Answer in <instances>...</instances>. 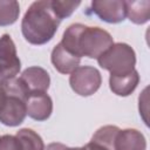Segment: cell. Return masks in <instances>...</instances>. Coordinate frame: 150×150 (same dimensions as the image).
<instances>
[{"label":"cell","mask_w":150,"mask_h":150,"mask_svg":"<svg viewBox=\"0 0 150 150\" xmlns=\"http://www.w3.org/2000/svg\"><path fill=\"white\" fill-rule=\"evenodd\" d=\"M60 43L80 59L82 56L97 59L114 43V40L103 28L73 23L64 30Z\"/></svg>","instance_id":"1"},{"label":"cell","mask_w":150,"mask_h":150,"mask_svg":"<svg viewBox=\"0 0 150 150\" xmlns=\"http://www.w3.org/2000/svg\"><path fill=\"white\" fill-rule=\"evenodd\" d=\"M61 20L52 8L50 0L34 1L26 11L21 21V32L32 45H45L50 41Z\"/></svg>","instance_id":"2"},{"label":"cell","mask_w":150,"mask_h":150,"mask_svg":"<svg viewBox=\"0 0 150 150\" xmlns=\"http://www.w3.org/2000/svg\"><path fill=\"white\" fill-rule=\"evenodd\" d=\"M101 68L108 70L110 75H127L135 70V50L124 42L112 43L102 55L97 57Z\"/></svg>","instance_id":"3"},{"label":"cell","mask_w":150,"mask_h":150,"mask_svg":"<svg viewBox=\"0 0 150 150\" xmlns=\"http://www.w3.org/2000/svg\"><path fill=\"white\" fill-rule=\"evenodd\" d=\"M102 83L101 73L91 66H79L69 77V84L75 94L90 96L95 94Z\"/></svg>","instance_id":"4"},{"label":"cell","mask_w":150,"mask_h":150,"mask_svg":"<svg viewBox=\"0 0 150 150\" xmlns=\"http://www.w3.org/2000/svg\"><path fill=\"white\" fill-rule=\"evenodd\" d=\"M21 68L20 59L16 54L14 41L9 34L0 36V77L14 79Z\"/></svg>","instance_id":"5"},{"label":"cell","mask_w":150,"mask_h":150,"mask_svg":"<svg viewBox=\"0 0 150 150\" xmlns=\"http://www.w3.org/2000/svg\"><path fill=\"white\" fill-rule=\"evenodd\" d=\"M26 96L20 93H12L0 109V122L7 127H16L21 124L27 116Z\"/></svg>","instance_id":"6"},{"label":"cell","mask_w":150,"mask_h":150,"mask_svg":"<svg viewBox=\"0 0 150 150\" xmlns=\"http://www.w3.org/2000/svg\"><path fill=\"white\" fill-rule=\"evenodd\" d=\"M91 11L108 23H118L125 19V6L122 0L91 1Z\"/></svg>","instance_id":"7"},{"label":"cell","mask_w":150,"mask_h":150,"mask_svg":"<svg viewBox=\"0 0 150 150\" xmlns=\"http://www.w3.org/2000/svg\"><path fill=\"white\" fill-rule=\"evenodd\" d=\"M27 95L30 93H46L50 84V77L46 69L34 66L26 68L19 77Z\"/></svg>","instance_id":"8"},{"label":"cell","mask_w":150,"mask_h":150,"mask_svg":"<svg viewBox=\"0 0 150 150\" xmlns=\"http://www.w3.org/2000/svg\"><path fill=\"white\" fill-rule=\"evenodd\" d=\"M27 115L35 121H46L53 111V101L47 93H30L25 98Z\"/></svg>","instance_id":"9"},{"label":"cell","mask_w":150,"mask_h":150,"mask_svg":"<svg viewBox=\"0 0 150 150\" xmlns=\"http://www.w3.org/2000/svg\"><path fill=\"white\" fill-rule=\"evenodd\" d=\"M50 60L54 68L61 74H71L81 62L80 57L68 52L61 43H57L53 48Z\"/></svg>","instance_id":"10"},{"label":"cell","mask_w":150,"mask_h":150,"mask_svg":"<svg viewBox=\"0 0 150 150\" xmlns=\"http://www.w3.org/2000/svg\"><path fill=\"white\" fill-rule=\"evenodd\" d=\"M146 141L144 135L137 129L118 130L115 138V150H145Z\"/></svg>","instance_id":"11"},{"label":"cell","mask_w":150,"mask_h":150,"mask_svg":"<svg viewBox=\"0 0 150 150\" xmlns=\"http://www.w3.org/2000/svg\"><path fill=\"white\" fill-rule=\"evenodd\" d=\"M139 82L138 71L135 69L127 75H110L109 87L110 90L117 96H128L137 87Z\"/></svg>","instance_id":"12"},{"label":"cell","mask_w":150,"mask_h":150,"mask_svg":"<svg viewBox=\"0 0 150 150\" xmlns=\"http://www.w3.org/2000/svg\"><path fill=\"white\" fill-rule=\"evenodd\" d=\"M125 6V16L136 23L143 25L150 19V1L149 0H135V1H124Z\"/></svg>","instance_id":"13"},{"label":"cell","mask_w":150,"mask_h":150,"mask_svg":"<svg viewBox=\"0 0 150 150\" xmlns=\"http://www.w3.org/2000/svg\"><path fill=\"white\" fill-rule=\"evenodd\" d=\"M15 136L19 139L22 150H45V144L41 136L32 129H20L16 131Z\"/></svg>","instance_id":"14"},{"label":"cell","mask_w":150,"mask_h":150,"mask_svg":"<svg viewBox=\"0 0 150 150\" xmlns=\"http://www.w3.org/2000/svg\"><path fill=\"white\" fill-rule=\"evenodd\" d=\"M120 128L116 125H104L95 131L91 139L95 143L104 146L108 150H115V138Z\"/></svg>","instance_id":"15"},{"label":"cell","mask_w":150,"mask_h":150,"mask_svg":"<svg viewBox=\"0 0 150 150\" xmlns=\"http://www.w3.org/2000/svg\"><path fill=\"white\" fill-rule=\"evenodd\" d=\"M20 14V5L18 1L0 0V26L13 25Z\"/></svg>","instance_id":"16"},{"label":"cell","mask_w":150,"mask_h":150,"mask_svg":"<svg viewBox=\"0 0 150 150\" xmlns=\"http://www.w3.org/2000/svg\"><path fill=\"white\" fill-rule=\"evenodd\" d=\"M12 93H20L23 96H27V93L18 77H14V79L0 77V109L2 108L6 100Z\"/></svg>","instance_id":"17"},{"label":"cell","mask_w":150,"mask_h":150,"mask_svg":"<svg viewBox=\"0 0 150 150\" xmlns=\"http://www.w3.org/2000/svg\"><path fill=\"white\" fill-rule=\"evenodd\" d=\"M52 8L56 16L62 20L73 14V12L81 5L80 1H60V0H50Z\"/></svg>","instance_id":"18"},{"label":"cell","mask_w":150,"mask_h":150,"mask_svg":"<svg viewBox=\"0 0 150 150\" xmlns=\"http://www.w3.org/2000/svg\"><path fill=\"white\" fill-rule=\"evenodd\" d=\"M0 150H22L16 136L4 135L0 137Z\"/></svg>","instance_id":"19"},{"label":"cell","mask_w":150,"mask_h":150,"mask_svg":"<svg viewBox=\"0 0 150 150\" xmlns=\"http://www.w3.org/2000/svg\"><path fill=\"white\" fill-rule=\"evenodd\" d=\"M64 150H108V149H105L104 146L100 145L98 143H95V142L90 141V142L87 143L86 145H83V146H79V148H69V146L66 145Z\"/></svg>","instance_id":"20"},{"label":"cell","mask_w":150,"mask_h":150,"mask_svg":"<svg viewBox=\"0 0 150 150\" xmlns=\"http://www.w3.org/2000/svg\"><path fill=\"white\" fill-rule=\"evenodd\" d=\"M66 145L62 143H50L47 145L46 150H64Z\"/></svg>","instance_id":"21"}]
</instances>
